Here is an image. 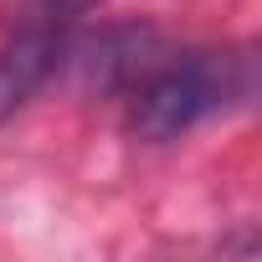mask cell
I'll return each mask as SVG.
<instances>
[{"label": "cell", "mask_w": 262, "mask_h": 262, "mask_svg": "<svg viewBox=\"0 0 262 262\" xmlns=\"http://www.w3.org/2000/svg\"><path fill=\"white\" fill-rule=\"evenodd\" d=\"M103 0H0V26H77Z\"/></svg>", "instance_id": "cell-4"}, {"label": "cell", "mask_w": 262, "mask_h": 262, "mask_svg": "<svg viewBox=\"0 0 262 262\" xmlns=\"http://www.w3.org/2000/svg\"><path fill=\"white\" fill-rule=\"evenodd\" d=\"M72 26H11L0 41V123H11L67 62Z\"/></svg>", "instance_id": "cell-2"}, {"label": "cell", "mask_w": 262, "mask_h": 262, "mask_svg": "<svg viewBox=\"0 0 262 262\" xmlns=\"http://www.w3.org/2000/svg\"><path fill=\"white\" fill-rule=\"evenodd\" d=\"M242 62L236 57H160L134 88H128V128L149 144H170L185 128H195L206 113L226 108V98H242Z\"/></svg>", "instance_id": "cell-1"}, {"label": "cell", "mask_w": 262, "mask_h": 262, "mask_svg": "<svg viewBox=\"0 0 262 262\" xmlns=\"http://www.w3.org/2000/svg\"><path fill=\"white\" fill-rule=\"evenodd\" d=\"M165 57L160 31L149 26H108L82 47H67V62H77L82 82L98 93H128L155 62Z\"/></svg>", "instance_id": "cell-3"}]
</instances>
